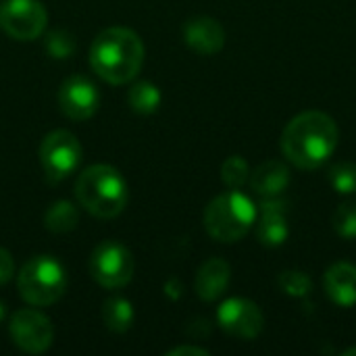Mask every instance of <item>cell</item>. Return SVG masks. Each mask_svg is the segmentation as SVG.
I'll return each mask as SVG.
<instances>
[{"mask_svg": "<svg viewBox=\"0 0 356 356\" xmlns=\"http://www.w3.org/2000/svg\"><path fill=\"white\" fill-rule=\"evenodd\" d=\"M340 129L321 111L296 115L282 134V152L298 169H319L338 148Z\"/></svg>", "mask_w": 356, "mask_h": 356, "instance_id": "obj_1", "label": "cell"}, {"mask_svg": "<svg viewBox=\"0 0 356 356\" xmlns=\"http://www.w3.org/2000/svg\"><path fill=\"white\" fill-rule=\"evenodd\" d=\"M144 42L127 27H106L102 29L90 46L92 69L113 86L129 83L144 65Z\"/></svg>", "mask_w": 356, "mask_h": 356, "instance_id": "obj_2", "label": "cell"}, {"mask_svg": "<svg viewBox=\"0 0 356 356\" xmlns=\"http://www.w3.org/2000/svg\"><path fill=\"white\" fill-rule=\"evenodd\" d=\"M75 198L90 215L98 219H115L129 200L123 175L111 165L86 167L75 181Z\"/></svg>", "mask_w": 356, "mask_h": 356, "instance_id": "obj_3", "label": "cell"}, {"mask_svg": "<svg viewBox=\"0 0 356 356\" xmlns=\"http://www.w3.org/2000/svg\"><path fill=\"white\" fill-rule=\"evenodd\" d=\"M254 202L238 190H229L213 198L204 209V229L207 234L223 244H234L242 240L257 221Z\"/></svg>", "mask_w": 356, "mask_h": 356, "instance_id": "obj_4", "label": "cell"}, {"mask_svg": "<svg viewBox=\"0 0 356 356\" xmlns=\"http://www.w3.org/2000/svg\"><path fill=\"white\" fill-rule=\"evenodd\" d=\"M19 294L31 307H50L67 292L65 267L48 254L29 259L17 275Z\"/></svg>", "mask_w": 356, "mask_h": 356, "instance_id": "obj_5", "label": "cell"}, {"mask_svg": "<svg viewBox=\"0 0 356 356\" xmlns=\"http://www.w3.org/2000/svg\"><path fill=\"white\" fill-rule=\"evenodd\" d=\"M134 254L119 242H102L90 257V275L106 290L125 288L134 280Z\"/></svg>", "mask_w": 356, "mask_h": 356, "instance_id": "obj_6", "label": "cell"}, {"mask_svg": "<svg viewBox=\"0 0 356 356\" xmlns=\"http://www.w3.org/2000/svg\"><path fill=\"white\" fill-rule=\"evenodd\" d=\"M83 148L79 140L67 129L50 131L40 144V163L50 181L69 177L81 163Z\"/></svg>", "mask_w": 356, "mask_h": 356, "instance_id": "obj_7", "label": "cell"}, {"mask_svg": "<svg viewBox=\"0 0 356 356\" xmlns=\"http://www.w3.org/2000/svg\"><path fill=\"white\" fill-rule=\"evenodd\" d=\"M48 13L40 0H2L0 2V29L21 42L40 38L46 31Z\"/></svg>", "mask_w": 356, "mask_h": 356, "instance_id": "obj_8", "label": "cell"}, {"mask_svg": "<svg viewBox=\"0 0 356 356\" xmlns=\"http://www.w3.org/2000/svg\"><path fill=\"white\" fill-rule=\"evenodd\" d=\"M13 344L27 355H42L52 346L54 327L46 315L35 309H21L13 315L8 325Z\"/></svg>", "mask_w": 356, "mask_h": 356, "instance_id": "obj_9", "label": "cell"}, {"mask_svg": "<svg viewBox=\"0 0 356 356\" xmlns=\"http://www.w3.org/2000/svg\"><path fill=\"white\" fill-rule=\"evenodd\" d=\"M217 323L225 334L238 340H254L263 332L265 317L257 302L248 298H227L217 309Z\"/></svg>", "mask_w": 356, "mask_h": 356, "instance_id": "obj_10", "label": "cell"}, {"mask_svg": "<svg viewBox=\"0 0 356 356\" xmlns=\"http://www.w3.org/2000/svg\"><path fill=\"white\" fill-rule=\"evenodd\" d=\"M58 106L73 121H88L100 106L98 88L83 75H71L58 90Z\"/></svg>", "mask_w": 356, "mask_h": 356, "instance_id": "obj_11", "label": "cell"}, {"mask_svg": "<svg viewBox=\"0 0 356 356\" xmlns=\"http://www.w3.org/2000/svg\"><path fill=\"white\" fill-rule=\"evenodd\" d=\"M261 219L257 223V238L263 246L277 248L282 246L290 236L288 225V202L275 198H267L259 204Z\"/></svg>", "mask_w": 356, "mask_h": 356, "instance_id": "obj_12", "label": "cell"}, {"mask_svg": "<svg viewBox=\"0 0 356 356\" xmlns=\"http://www.w3.org/2000/svg\"><path fill=\"white\" fill-rule=\"evenodd\" d=\"M184 40L196 54L211 56L225 46V29L213 17H194L184 25Z\"/></svg>", "mask_w": 356, "mask_h": 356, "instance_id": "obj_13", "label": "cell"}, {"mask_svg": "<svg viewBox=\"0 0 356 356\" xmlns=\"http://www.w3.org/2000/svg\"><path fill=\"white\" fill-rule=\"evenodd\" d=\"M323 288L330 300L338 307H356V267L350 263H336L325 271Z\"/></svg>", "mask_w": 356, "mask_h": 356, "instance_id": "obj_14", "label": "cell"}, {"mask_svg": "<svg viewBox=\"0 0 356 356\" xmlns=\"http://www.w3.org/2000/svg\"><path fill=\"white\" fill-rule=\"evenodd\" d=\"M229 280H232L229 263L223 259H209L207 263H202V267L196 273L194 290L202 300L213 302L225 294Z\"/></svg>", "mask_w": 356, "mask_h": 356, "instance_id": "obj_15", "label": "cell"}, {"mask_svg": "<svg viewBox=\"0 0 356 356\" xmlns=\"http://www.w3.org/2000/svg\"><path fill=\"white\" fill-rule=\"evenodd\" d=\"M248 184L254 194L263 198H275L288 188L290 169L282 161H265L254 171H250Z\"/></svg>", "mask_w": 356, "mask_h": 356, "instance_id": "obj_16", "label": "cell"}, {"mask_svg": "<svg viewBox=\"0 0 356 356\" xmlns=\"http://www.w3.org/2000/svg\"><path fill=\"white\" fill-rule=\"evenodd\" d=\"M79 223V211L69 200H56L44 215V225L52 234H69Z\"/></svg>", "mask_w": 356, "mask_h": 356, "instance_id": "obj_17", "label": "cell"}, {"mask_svg": "<svg viewBox=\"0 0 356 356\" xmlns=\"http://www.w3.org/2000/svg\"><path fill=\"white\" fill-rule=\"evenodd\" d=\"M134 307L129 300L121 298V296H115V298H108L104 305H102V321L104 325L115 332V334H123L127 332L131 325H134Z\"/></svg>", "mask_w": 356, "mask_h": 356, "instance_id": "obj_18", "label": "cell"}, {"mask_svg": "<svg viewBox=\"0 0 356 356\" xmlns=\"http://www.w3.org/2000/svg\"><path fill=\"white\" fill-rule=\"evenodd\" d=\"M161 100H163L161 90L154 83H150V81H138L127 92L129 106L136 113H140V115H152V113H156L159 106H161Z\"/></svg>", "mask_w": 356, "mask_h": 356, "instance_id": "obj_19", "label": "cell"}, {"mask_svg": "<svg viewBox=\"0 0 356 356\" xmlns=\"http://www.w3.org/2000/svg\"><path fill=\"white\" fill-rule=\"evenodd\" d=\"M277 286H280V290L286 296H292V298H302V296H307L313 290L311 277L305 271H300V269L282 271L280 277H277Z\"/></svg>", "mask_w": 356, "mask_h": 356, "instance_id": "obj_20", "label": "cell"}, {"mask_svg": "<svg viewBox=\"0 0 356 356\" xmlns=\"http://www.w3.org/2000/svg\"><path fill=\"white\" fill-rule=\"evenodd\" d=\"M250 177V169L248 163L242 156H229L223 165H221V181L229 188V190H240L244 188V184Z\"/></svg>", "mask_w": 356, "mask_h": 356, "instance_id": "obj_21", "label": "cell"}, {"mask_svg": "<svg viewBox=\"0 0 356 356\" xmlns=\"http://www.w3.org/2000/svg\"><path fill=\"white\" fill-rule=\"evenodd\" d=\"M327 179L338 194H356V165L338 163L330 169Z\"/></svg>", "mask_w": 356, "mask_h": 356, "instance_id": "obj_22", "label": "cell"}, {"mask_svg": "<svg viewBox=\"0 0 356 356\" xmlns=\"http://www.w3.org/2000/svg\"><path fill=\"white\" fill-rule=\"evenodd\" d=\"M332 225L340 238H346V240L356 238V200L342 202L336 209V213L332 217Z\"/></svg>", "mask_w": 356, "mask_h": 356, "instance_id": "obj_23", "label": "cell"}, {"mask_svg": "<svg viewBox=\"0 0 356 356\" xmlns=\"http://www.w3.org/2000/svg\"><path fill=\"white\" fill-rule=\"evenodd\" d=\"M46 50L54 58H67L75 52V38L63 29H54L46 35Z\"/></svg>", "mask_w": 356, "mask_h": 356, "instance_id": "obj_24", "label": "cell"}, {"mask_svg": "<svg viewBox=\"0 0 356 356\" xmlns=\"http://www.w3.org/2000/svg\"><path fill=\"white\" fill-rule=\"evenodd\" d=\"M13 275H15V261H13L10 252L0 246V284L10 282Z\"/></svg>", "mask_w": 356, "mask_h": 356, "instance_id": "obj_25", "label": "cell"}, {"mask_svg": "<svg viewBox=\"0 0 356 356\" xmlns=\"http://www.w3.org/2000/svg\"><path fill=\"white\" fill-rule=\"evenodd\" d=\"M167 356H209V350L200 346H177V348H171Z\"/></svg>", "mask_w": 356, "mask_h": 356, "instance_id": "obj_26", "label": "cell"}, {"mask_svg": "<svg viewBox=\"0 0 356 356\" xmlns=\"http://www.w3.org/2000/svg\"><path fill=\"white\" fill-rule=\"evenodd\" d=\"M4 315H6V309H4V302H0V323L4 319Z\"/></svg>", "mask_w": 356, "mask_h": 356, "instance_id": "obj_27", "label": "cell"}, {"mask_svg": "<svg viewBox=\"0 0 356 356\" xmlns=\"http://www.w3.org/2000/svg\"><path fill=\"white\" fill-rule=\"evenodd\" d=\"M344 355H346V356H356V346L348 348V350H344Z\"/></svg>", "mask_w": 356, "mask_h": 356, "instance_id": "obj_28", "label": "cell"}]
</instances>
